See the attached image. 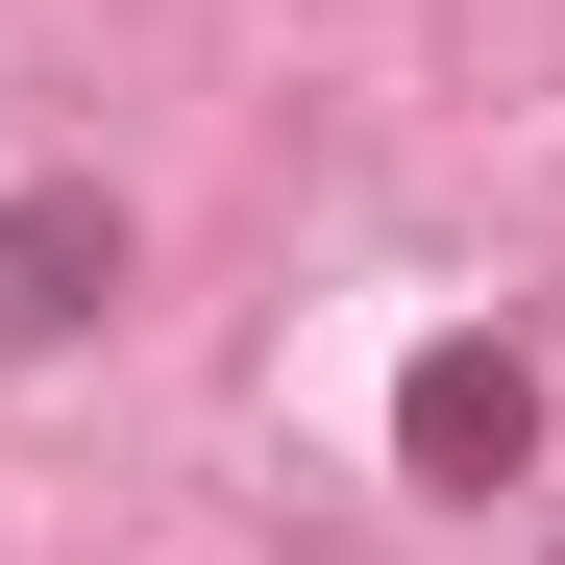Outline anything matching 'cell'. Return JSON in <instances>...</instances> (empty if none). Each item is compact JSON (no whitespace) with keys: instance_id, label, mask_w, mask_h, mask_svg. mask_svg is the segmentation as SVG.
Wrapping results in <instances>:
<instances>
[{"instance_id":"6da1fadb","label":"cell","mask_w":565,"mask_h":565,"mask_svg":"<svg viewBox=\"0 0 565 565\" xmlns=\"http://www.w3.org/2000/svg\"><path fill=\"white\" fill-rule=\"evenodd\" d=\"M394 443H418V492H516V467H541V369L516 344H443L394 394Z\"/></svg>"},{"instance_id":"7a4b0ae2","label":"cell","mask_w":565,"mask_h":565,"mask_svg":"<svg viewBox=\"0 0 565 565\" xmlns=\"http://www.w3.org/2000/svg\"><path fill=\"white\" fill-rule=\"evenodd\" d=\"M124 296V198H0V344H74Z\"/></svg>"}]
</instances>
